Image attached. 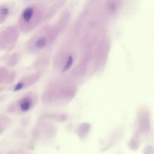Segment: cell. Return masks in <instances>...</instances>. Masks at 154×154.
<instances>
[{"instance_id": "6", "label": "cell", "mask_w": 154, "mask_h": 154, "mask_svg": "<svg viewBox=\"0 0 154 154\" xmlns=\"http://www.w3.org/2000/svg\"><path fill=\"white\" fill-rule=\"evenodd\" d=\"M143 154H153L154 148L151 145H148L145 147L143 150Z\"/></svg>"}, {"instance_id": "8", "label": "cell", "mask_w": 154, "mask_h": 154, "mask_svg": "<svg viewBox=\"0 0 154 154\" xmlns=\"http://www.w3.org/2000/svg\"><path fill=\"white\" fill-rule=\"evenodd\" d=\"M23 84L22 83H18L15 86L14 90L15 91H18L20 90L23 87Z\"/></svg>"}, {"instance_id": "3", "label": "cell", "mask_w": 154, "mask_h": 154, "mask_svg": "<svg viewBox=\"0 0 154 154\" xmlns=\"http://www.w3.org/2000/svg\"><path fill=\"white\" fill-rule=\"evenodd\" d=\"M31 102L30 100L27 98L23 100L20 104V107L23 111H26L28 110L30 106Z\"/></svg>"}, {"instance_id": "7", "label": "cell", "mask_w": 154, "mask_h": 154, "mask_svg": "<svg viewBox=\"0 0 154 154\" xmlns=\"http://www.w3.org/2000/svg\"><path fill=\"white\" fill-rule=\"evenodd\" d=\"M73 60L71 56H70L68 58L66 64L63 68V71L65 72L69 68L72 64Z\"/></svg>"}, {"instance_id": "5", "label": "cell", "mask_w": 154, "mask_h": 154, "mask_svg": "<svg viewBox=\"0 0 154 154\" xmlns=\"http://www.w3.org/2000/svg\"><path fill=\"white\" fill-rule=\"evenodd\" d=\"M46 44V40L44 37L39 38L36 42L35 44L36 46L38 48H42Z\"/></svg>"}, {"instance_id": "1", "label": "cell", "mask_w": 154, "mask_h": 154, "mask_svg": "<svg viewBox=\"0 0 154 154\" xmlns=\"http://www.w3.org/2000/svg\"><path fill=\"white\" fill-rule=\"evenodd\" d=\"M33 12V8L31 7H28L26 8L23 11L22 19L24 22L28 23L31 19Z\"/></svg>"}, {"instance_id": "2", "label": "cell", "mask_w": 154, "mask_h": 154, "mask_svg": "<svg viewBox=\"0 0 154 154\" xmlns=\"http://www.w3.org/2000/svg\"><path fill=\"white\" fill-rule=\"evenodd\" d=\"M10 10L6 6L3 5L0 7V19L2 17L3 19H5L6 17H8L10 13Z\"/></svg>"}, {"instance_id": "4", "label": "cell", "mask_w": 154, "mask_h": 154, "mask_svg": "<svg viewBox=\"0 0 154 154\" xmlns=\"http://www.w3.org/2000/svg\"><path fill=\"white\" fill-rule=\"evenodd\" d=\"M128 145L131 150L136 151L139 147L140 141L133 137L130 141Z\"/></svg>"}]
</instances>
